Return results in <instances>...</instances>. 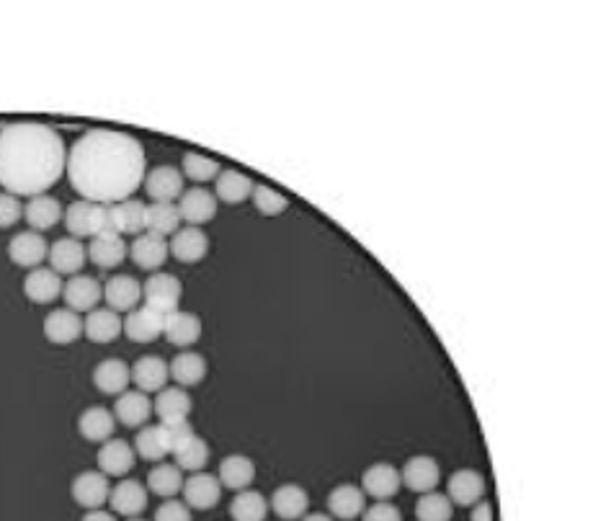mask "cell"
Segmentation results:
<instances>
[{
    "label": "cell",
    "instance_id": "1",
    "mask_svg": "<svg viewBox=\"0 0 611 521\" xmlns=\"http://www.w3.org/2000/svg\"><path fill=\"white\" fill-rule=\"evenodd\" d=\"M68 181L80 199L119 204L145 184V150L137 137L117 129H88L68 150Z\"/></svg>",
    "mask_w": 611,
    "mask_h": 521
},
{
    "label": "cell",
    "instance_id": "2",
    "mask_svg": "<svg viewBox=\"0 0 611 521\" xmlns=\"http://www.w3.org/2000/svg\"><path fill=\"white\" fill-rule=\"evenodd\" d=\"M68 166V148L57 129L42 122L0 127V186L13 197H39Z\"/></svg>",
    "mask_w": 611,
    "mask_h": 521
},
{
    "label": "cell",
    "instance_id": "3",
    "mask_svg": "<svg viewBox=\"0 0 611 521\" xmlns=\"http://www.w3.org/2000/svg\"><path fill=\"white\" fill-rule=\"evenodd\" d=\"M65 230L70 238H101V235H119L117 220H114V204H93L86 199L68 204L65 209Z\"/></svg>",
    "mask_w": 611,
    "mask_h": 521
},
{
    "label": "cell",
    "instance_id": "4",
    "mask_svg": "<svg viewBox=\"0 0 611 521\" xmlns=\"http://www.w3.org/2000/svg\"><path fill=\"white\" fill-rule=\"evenodd\" d=\"M181 300H184V284L178 276L155 271L147 276V282H142V305L153 307L160 315L181 310Z\"/></svg>",
    "mask_w": 611,
    "mask_h": 521
},
{
    "label": "cell",
    "instance_id": "5",
    "mask_svg": "<svg viewBox=\"0 0 611 521\" xmlns=\"http://www.w3.org/2000/svg\"><path fill=\"white\" fill-rule=\"evenodd\" d=\"M109 493H111L109 478H106L101 470L78 472L73 478V483H70V496H73V501L78 503L80 509L86 511L104 509L106 503H109Z\"/></svg>",
    "mask_w": 611,
    "mask_h": 521
},
{
    "label": "cell",
    "instance_id": "6",
    "mask_svg": "<svg viewBox=\"0 0 611 521\" xmlns=\"http://www.w3.org/2000/svg\"><path fill=\"white\" fill-rule=\"evenodd\" d=\"M222 483L212 472H191L184 480V503L191 511H209L217 509V503L222 501Z\"/></svg>",
    "mask_w": 611,
    "mask_h": 521
},
{
    "label": "cell",
    "instance_id": "7",
    "mask_svg": "<svg viewBox=\"0 0 611 521\" xmlns=\"http://www.w3.org/2000/svg\"><path fill=\"white\" fill-rule=\"evenodd\" d=\"M62 300H65V307H70L73 313L88 315L91 310H96L98 302L104 300V284L98 282L96 276L75 274L62 287Z\"/></svg>",
    "mask_w": 611,
    "mask_h": 521
},
{
    "label": "cell",
    "instance_id": "8",
    "mask_svg": "<svg viewBox=\"0 0 611 521\" xmlns=\"http://www.w3.org/2000/svg\"><path fill=\"white\" fill-rule=\"evenodd\" d=\"M8 258L13 266L19 269H39L49 258V243L42 233L26 230V233H16L8 240Z\"/></svg>",
    "mask_w": 611,
    "mask_h": 521
},
{
    "label": "cell",
    "instance_id": "9",
    "mask_svg": "<svg viewBox=\"0 0 611 521\" xmlns=\"http://www.w3.org/2000/svg\"><path fill=\"white\" fill-rule=\"evenodd\" d=\"M400 488H403L400 470L395 465H387V462L369 465L361 475V491L374 501H390V498L398 496Z\"/></svg>",
    "mask_w": 611,
    "mask_h": 521
},
{
    "label": "cell",
    "instance_id": "10",
    "mask_svg": "<svg viewBox=\"0 0 611 521\" xmlns=\"http://www.w3.org/2000/svg\"><path fill=\"white\" fill-rule=\"evenodd\" d=\"M165 318H168V315H160L153 307H135V310L127 313V318H124V336H127L132 344H153V341H158V338L163 336Z\"/></svg>",
    "mask_w": 611,
    "mask_h": 521
},
{
    "label": "cell",
    "instance_id": "11",
    "mask_svg": "<svg viewBox=\"0 0 611 521\" xmlns=\"http://www.w3.org/2000/svg\"><path fill=\"white\" fill-rule=\"evenodd\" d=\"M488 485H485L483 472L472 470V467H462V470L452 472L447 480V496L454 506L470 509L477 501H483Z\"/></svg>",
    "mask_w": 611,
    "mask_h": 521
},
{
    "label": "cell",
    "instance_id": "12",
    "mask_svg": "<svg viewBox=\"0 0 611 521\" xmlns=\"http://www.w3.org/2000/svg\"><path fill=\"white\" fill-rule=\"evenodd\" d=\"M400 480H403V485L408 491L423 496V493L436 491V485H439L441 480V467L434 457H428V454H416V457H410V460L403 465V470H400Z\"/></svg>",
    "mask_w": 611,
    "mask_h": 521
},
{
    "label": "cell",
    "instance_id": "13",
    "mask_svg": "<svg viewBox=\"0 0 611 521\" xmlns=\"http://www.w3.org/2000/svg\"><path fill=\"white\" fill-rule=\"evenodd\" d=\"M217 197L212 191L202 189V186H194V189H186L181 194V199L176 202L178 212H181V222L191 227H202L207 222H212L217 217Z\"/></svg>",
    "mask_w": 611,
    "mask_h": 521
},
{
    "label": "cell",
    "instance_id": "14",
    "mask_svg": "<svg viewBox=\"0 0 611 521\" xmlns=\"http://www.w3.org/2000/svg\"><path fill=\"white\" fill-rule=\"evenodd\" d=\"M184 173L176 166H155L153 171L145 176V191L147 197L153 202H173L176 204L181 199V194L186 191L184 186Z\"/></svg>",
    "mask_w": 611,
    "mask_h": 521
},
{
    "label": "cell",
    "instance_id": "15",
    "mask_svg": "<svg viewBox=\"0 0 611 521\" xmlns=\"http://www.w3.org/2000/svg\"><path fill=\"white\" fill-rule=\"evenodd\" d=\"M98 470L104 472L106 478H127V472H132L137 462V454L132 444L124 439H109V442L98 444L96 452Z\"/></svg>",
    "mask_w": 611,
    "mask_h": 521
},
{
    "label": "cell",
    "instance_id": "16",
    "mask_svg": "<svg viewBox=\"0 0 611 521\" xmlns=\"http://www.w3.org/2000/svg\"><path fill=\"white\" fill-rule=\"evenodd\" d=\"M202 318L191 310H176L165 318V328H163V338L176 349L186 351L191 349L194 344H199L202 338Z\"/></svg>",
    "mask_w": 611,
    "mask_h": 521
},
{
    "label": "cell",
    "instance_id": "17",
    "mask_svg": "<svg viewBox=\"0 0 611 521\" xmlns=\"http://www.w3.org/2000/svg\"><path fill=\"white\" fill-rule=\"evenodd\" d=\"M104 300L106 307L114 313H132L142 302V282L127 274L111 276L104 284Z\"/></svg>",
    "mask_w": 611,
    "mask_h": 521
},
{
    "label": "cell",
    "instance_id": "18",
    "mask_svg": "<svg viewBox=\"0 0 611 521\" xmlns=\"http://www.w3.org/2000/svg\"><path fill=\"white\" fill-rule=\"evenodd\" d=\"M44 338L55 346H70L83 338V315L70 307H57L44 318Z\"/></svg>",
    "mask_w": 611,
    "mask_h": 521
},
{
    "label": "cell",
    "instance_id": "19",
    "mask_svg": "<svg viewBox=\"0 0 611 521\" xmlns=\"http://www.w3.org/2000/svg\"><path fill=\"white\" fill-rule=\"evenodd\" d=\"M111 413H114L117 423H122L127 429H142L153 418V400L140 390H124L122 395H117Z\"/></svg>",
    "mask_w": 611,
    "mask_h": 521
},
{
    "label": "cell",
    "instance_id": "20",
    "mask_svg": "<svg viewBox=\"0 0 611 521\" xmlns=\"http://www.w3.org/2000/svg\"><path fill=\"white\" fill-rule=\"evenodd\" d=\"M124 333V318L109 307H96L83 320V336L91 341V344L106 346L114 344L119 336Z\"/></svg>",
    "mask_w": 611,
    "mask_h": 521
},
{
    "label": "cell",
    "instance_id": "21",
    "mask_svg": "<svg viewBox=\"0 0 611 521\" xmlns=\"http://www.w3.org/2000/svg\"><path fill=\"white\" fill-rule=\"evenodd\" d=\"M168 253L181 264H199L209 253V238L202 227H181L178 233L171 235L168 243Z\"/></svg>",
    "mask_w": 611,
    "mask_h": 521
},
{
    "label": "cell",
    "instance_id": "22",
    "mask_svg": "<svg viewBox=\"0 0 611 521\" xmlns=\"http://www.w3.org/2000/svg\"><path fill=\"white\" fill-rule=\"evenodd\" d=\"M49 269L57 274L75 276L83 271L88 261V248L78 238H60L49 246Z\"/></svg>",
    "mask_w": 611,
    "mask_h": 521
},
{
    "label": "cell",
    "instance_id": "23",
    "mask_svg": "<svg viewBox=\"0 0 611 521\" xmlns=\"http://www.w3.org/2000/svg\"><path fill=\"white\" fill-rule=\"evenodd\" d=\"M168 256V240L155 233H142L129 243V258L142 271H160Z\"/></svg>",
    "mask_w": 611,
    "mask_h": 521
},
{
    "label": "cell",
    "instance_id": "24",
    "mask_svg": "<svg viewBox=\"0 0 611 521\" xmlns=\"http://www.w3.org/2000/svg\"><path fill=\"white\" fill-rule=\"evenodd\" d=\"M191 411H194V400H191L189 390H184V387L165 385L160 393H155L153 413L160 418V423L189 421Z\"/></svg>",
    "mask_w": 611,
    "mask_h": 521
},
{
    "label": "cell",
    "instance_id": "25",
    "mask_svg": "<svg viewBox=\"0 0 611 521\" xmlns=\"http://www.w3.org/2000/svg\"><path fill=\"white\" fill-rule=\"evenodd\" d=\"M111 514L135 519L147 509V488L140 480H119L109 493Z\"/></svg>",
    "mask_w": 611,
    "mask_h": 521
},
{
    "label": "cell",
    "instance_id": "26",
    "mask_svg": "<svg viewBox=\"0 0 611 521\" xmlns=\"http://www.w3.org/2000/svg\"><path fill=\"white\" fill-rule=\"evenodd\" d=\"M129 374H132V382L140 393L150 395V393H160L168 380H171V372H168V362L163 356H140L132 367H129Z\"/></svg>",
    "mask_w": 611,
    "mask_h": 521
},
{
    "label": "cell",
    "instance_id": "27",
    "mask_svg": "<svg viewBox=\"0 0 611 521\" xmlns=\"http://www.w3.org/2000/svg\"><path fill=\"white\" fill-rule=\"evenodd\" d=\"M62 276L52 269H31L24 279V295L26 300L34 302V305H52L55 300L62 297Z\"/></svg>",
    "mask_w": 611,
    "mask_h": 521
},
{
    "label": "cell",
    "instance_id": "28",
    "mask_svg": "<svg viewBox=\"0 0 611 521\" xmlns=\"http://www.w3.org/2000/svg\"><path fill=\"white\" fill-rule=\"evenodd\" d=\"M117 418L104 405H91L78 416V434L91 444H104L114 439Z\"/></svg>",
    "mask_w": 611,
    "mask_h": 521
},
{
    "label": "cell",
    "instance_id": "29",
    "mask_svg": "<svg viewBox=\"0 0 611 521\" xmlns=\"http://www.w3.org/2000/svg\"><path fill=\"white\" fill-rule=\"evenodd\" d=\"M269 509L274 511L282 521H300L302 516L310 509V496L302 485L287 483L279 485L274 493H271Z\"/></svg>",
    "mask_w": 611,
    "mask_h": 521
},
{
    "label": "cell",
    "instance_id": "30",
    "mask_svg": "<svg viewBox=\"0 0 611 521\" xmlns=\"http://www.w3.org/2000/svg\"><path fill=\"white\" fill-rule=\"evenodd\" d=\"M129 256L127 240L122 235H101V238L88 240V261L96 269L111 271L122 266Z\"/></svg>",
    "mask_w": 611,
    "mask_h": 521
},
{
    "label": "cell",
    "instance_id": "31",
    "mask_svg": "<svg viewBox=\"0 0 611 521\" xmlns=\"http://www.w3.org/2000/svg\"><path fill=\"white\" fill-rule=\"evenodd\" d=\"M325 503H328V511L333 519L354 521L367 509V496H364V491L356 488V485L343 483L336 485V488L328 493V501Z\"/></svg>",
    "mask_w": 611,
    "mask_h": 521
},
{
    "label": "cell",
    "instance_id": "32",
    "mask_svg": "<svg viewBox=\"0 0 611 521\" xmlns=\"http://www.w3.org/2000/svg\"><path fill=\"white\" fill-rule=\"evenodd\" d=\"M217 478L227 491H248L253 480H256V462L251 457H245V454H227L225 460L220 462Z\"/></svg>",
    "mask_w": 611,
    "mask_h": 521
},
{
    "label": "cell",
    "instance_id": "33",
    "mask_svg": "<svg viewBox=\"0 0 611 521\" xmlns=\"http://www.w3.org/2000/svg\"><path fill=\"white\" fill-rule=\"evenodd\" d=\"M168 372H171V380L176 382L178 387L191 390V387L202 385L204 377H207V359L191 349L178 351L171 362H168Z\"/></svg>",
    "mask_w": 611,
    "mask_h": 521
},
{
    "label": "cell",
    "instance_id": "34",
    "mask_svg": "<svg viewBox=\"0 0 611 521\" xmlns=\"http://www.w3.org/2000/svg\"><path fill=\"white\" fill-rule=\"evenodd\" d=\"M253 189H256V181L251 176H245L243 171H235V168H225L220 171V176L214 178V197L217 202L225 204H243L245 199H251Z\"/></svg>",
    "mask_w": 611,
    "mask_h": 521
},
{
    "label": "cell",
    "instance_id": "35",
    "mask_svg": "<svg viewBox=\"0 0 611 521\" xmlns=\"http://www.w3.org/2000/svg\"><path fill=\"white\" fill-rule=\"evenodd\" d=\"M62 215H65V209H62L60 199L49 197V194L31 197L24 204V220L29 222L34 233H44V230H52L55 225H60Z\"/></svg>",
    "mask_w": 611,
    "mask_h": 521
},
{
    "label": "cell",
    "instance_id": "36",
    "mask_svg": "<svg viewBox=\"0 0 611 521\" xmlns=\"http://www.w3.org/2000/svg\"><path fill=\"white\" fill-rule=\"evenodd\" d=\"M132 374H129V364L122 359H104L93 369V387L101 395H122L129 390Z\"/></svg>",
    "mask_w": 611,
    "mask_h": 521
},
{
    "label": "cell",
    "instance_id": "37",
    "mask_svg": "<svg viewBox=\"0 0 611 521\" xmlns=\"http://www.w3.org/2000/svg\"><path fill=\"white\" fill-rule=\"evenodd\" d=\"M135 454L140 460L147 462H165V457L171 454V444H168V434H165L163 423H147L142 429H137L135 436Z\"/></svg>",
    "mask_w": 611,
    "mask_h": 521
},
{
    "label": "cell",
    "instance_id": "38",
    "mask_svg": "<svg viewBox=\"0 0 611 521\" xmlns=\"http://www.w3.org/2000/svg\"><path fill=\"white\" fill-rule=\"evenodd\" d=\"M184 470L176 462H158L147 472V491L158 498H176L184 491Z\"/></svg>",
    "mask_w": 611,
    "mask_h": 521
},
{
    "label": "cell",
    "instance_id": "39",
    "mask_svg": "<svg viewBox=\"0 0 611 521\" xmlns=\"http://www.w3.org/2000/svg\"><path fill=\"white\" fill-rule=\"evenodd\" d=\"M181 230V212L173 202L147 204L145 212V233H155L168 240V235Z\"/></svg>",
    "mask_w": 611,
    "mask_h": 521
},
{
    "label": "cell",
    "instance_id": "40",
    "mask_svg": "<svg viewBox=\"0 0 611 521\" xmlns=\"http://www.w3.org/2000/svg\"><path fill=\"white\" fill-rule=\"evenodd\" d=\"M269 516V501L261 491H240L230 501V519L233 521H266Z\"/></svg>",
    "mask_w": 611,
    "mask_h": 521
},
{
    "label": "cell",
    "instance_id": "41",
    "mask_svg": "<svg viewBox=\"0 0 611 521\" xmlns=\"http://www.w3.org/2000/svg\"><path fill=\"white\" fill-rule=\"evenodd\" d=\"M145 212L147 204L140 199H127V202L114 204V220H117L119 235H142L145 233Z\"/></svg>",
    "mask_w": 611,
    "mask_h": 521
},
{
    "label": "cell",
    "instance_id": "42",
    "mask_svg": "<svg viewBox=\"0 0 611 521\" xmlns=\"http://www.w3.org/2000/svg\"><path fill=\"white\" fill-rule=\"evenodd\" d=\"M454 503L449 501L447 493L431 491L423 493L416 503V519L418 521H452Z\"/></svg>",
    "mask_w": 611,
    "mask_h": 521
},
{
    "label": "cell",
    "instance_id": "43",
    "mask_svg": "<svg viewBox=\"0 0 611 521\" xmlns=\"http://www.w3.org/2000/svg\"><path fill=\"white\" fill-rule=\"evenodd\" d=\"M222 166L214 158L202 153H186L184 160H181V173L184 178L194 181V184H204V181H214L220 176Z\"/></svg>",
    "mask_w": 611,
    "mask_h": 521
},
{
    "label": "cell",
    "instance_id": "44",
    "mask_svg": "<svg viewBox=\"0 0 611 521\" xmlns=\"http://www.w3.org/2000/svg\"><path fill=\"white\" fill-rule=\"evenodd\" d=\"M173 460H176V465L181 467V470L189 472V475L191 472H202L209 462V444L196 434L189 444H184L178 452H173Z\"/></svg>",
    "mask_w": 611,
    "mask_h": 521
},
{
    "label": "cell",
    "instance_id": "45",
    "mask_svg": "<svg viewBox=\"0 0 611 521\" xmlns=\"http://www.w3.org/2000/svg\"><path fill=\"white\" fill-rule=\"evenodd\" d=\"M251 199H253V207H256V212L263 217H279V215H284L289 207V199L284 197L282 191L271 189L269 184H256Z\"/></svg>",
    "mask_w": 611,
    "mask_h": 521
},
{
    "label": "cell",
    "instance_id": "46",
    "mask_svg": "<svg viewBox=\"0 0 611 521\" xmlns=\"http://www.w3.org/2000/svg\"><path fill=\"white\" fill-rule=\"evenodd\" d=\"M24 217V204L8 191H0V230H8Z\"/></svg>",
    "mask_w": 611,
    "mask_h": 521
},
{
    "label": "cell",
    "instance_id": "47",
    "mask_svg": "<svg viewBox=\"0 0 611 521\" xmlns=\"http://www.w3.org/2000/svg\"><path fill=\"white\" fill-rule=\"evenodd\" d=\"M153 521H194L191 519V509L184 501H176V498H165L155 509Z\"/></svg>",
    "mask_w": 611,
    "mask_h": 521
},
{
    "label": "cell",
    "instance_id": "48",
    "mask_svg": "<svg viewBox=\"0 0 611 521\" xmlns=\"http://www.w3.org/2000/svg\"><path fill=\"white\" fill-rule=\"evenodd\" d=\"M163 426H165V434H168V444H171V457H173V452H178V449L184 447V444H189L196 436L191 421L163 423Z\"/></svg>",
    "mask_w": 611,
    "mask_h": 521
},
{
    "label": "cell",
    "instance_id": "49",
    "mask_svg": "<svg viewBox=\"0 0 611 521\" xmlns=\"http://www.w3.org/2000/svg\"><path fill=\"white\" fill-rule=\"evenodd\" d=\"M361 521H403V514H400V509L395 506V503L377 501L364 509Z\"/></svg>",
    "mask_w": 611,
    "mask_h": 521
},
{
    "label": "cell",
    "instance_id": "50",
    "mask_svg": "<svg viewBox=\"0 0 611 521\" xmlns=\"http://www.w3.org/2000/svg\"><path fill=\"white\" fill-rule=\"evenodd\" d=\"M470 509V521H493V503L490 501H477Z\"/></svg>",
    "mask_w": 611,
    "mask_h": 521
},
{
    "label": "cell",
    "instance_id": "51",
    "mask_svg": "<svg viewBox=\"0 0 611 521\" xmlns=\"http://www.w3.org/2000/svg\"><path fill=\"white\" fill-rule=\"evenodd\" d=\"M80 521H117V514H111V511L104 509H96V511H86V516Z\"/></svg>",
    "mask_w": 611,
    "mask_h": 521
},
{
    "label": "cell",
    "instance_id": "52",
    "mask_svg": "<svg viewBox=\"0 0 611 521\" xmlns=\"http://www.w3.org/2000/svg\"><path fill=\"white\" fill-rule=\"evenodd\" d=\"M300 521H333L330 514H305Z\"/></svg>",
    "mask_w": 611,
    "mask_h": 521
},
{
    "label": "cell",
    "instance_id": "53",
    "mask_svg": "<svg viewBox=\"0 0 611 521\" xmlns=\"http://www.w3.org/2000/svg\"><path fill=\"white\" fill-rule=\"evenodd\" d=\"M127 521H145V519H140V516H135V519H127Z\"/></svg>",
    "mask_w": 611,
    "mask_h": 521
}]
</instances>
